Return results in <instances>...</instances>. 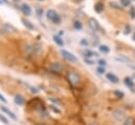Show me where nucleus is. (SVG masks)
<instances>
[{
    "label": "nucleus",
    "mask_w": 135,
    "mask_h": 125,
    "mask_svg": "<svg viewBox=\"0 0 135 125\" xmlns=\"http://www.w3.org/2000/svg\"><path fill=\"white\" fill-rule=\"evenodd\" d=\"M122 125H135V119L133 117H128L123 121Z\"/></svg>",
    "instance_id": "17"
},
{
    "label": "nucleus",
    "mask_w": 135,
    "mask_h": 125,
    "mask_svg": "<svg viewBox=\"0 0 135 125\" xmlns=\"http://www.w3.org/2000/svg\"><path fill=\"white\" fill-rule=\"evenodd\" d=\"M89 26H90V28L92 29V30H94V32H97V30H99V28H100V26H99V23L97 22V20L96 19H94V18H91V19H89Z\"/></svg>",
    "instance_id": "7"
},
{
    "label": "nucleus",
    "mask_w": 135,
    "mask_h": 125,
    "mask_svg": "<svg viewBox=\"0 0 135 125\" xmlns=\"http://www.w3.org/2000/svg\"><path fill=\"white\" fill-rule=\"evenodd\" d=\"M3 3H4V2H3V1H2V0H0V5H2V4H3Z\"/></svg>",
    "instance_id": "37"
},
{
    "label": "nucleus",
    "mask_w": 135,
    "mask_h": 125,
    "mask_svg": "<svg viewBox=\"0 0 135 125\" xmlns=\"http://www.w3.org/2000/svg\"><path fill=\"white\" fill-rule=\"evenodd\" d=\"M0 101H2L3 103H6V99H5V98H4V97H3L1 93H0Z\"/></svg>",
    "instance_id": "32"
},
{
    "label": "nucleus",
    "mask_w": 135,
    "mask_h": 125,
    "mask_svg": "<svg viewBox=\"0 0 135 125\" xmlns=\"http://www.w3.org/2000/svg\"><path fill=\"white\" fill-rule=\"evenodd\" d=\"M98 64H99V66H105L107 65V61L104 59H99L98 60Z\"/></svg>",
    "instance_id": "28"
},
{
    "label": "nucleus",
    "mask_w": 135,
    "mask_h": 125,
    "mask_svg": "<svg viewBox=\"0 0 135 125\" xmlns=\"http://www.w3.org/2000/svg\"><path fill=\"white\" fill-rule=\"evenodd\" d=\"M124 84H126V86H128L129 88H134V81L131 79V78H129V77H126L124 78Z\"/></svg>",
    "instance_id": "15"
},
{
    "label": "nucleus",
    "mask_w": 135,
    "mask_h": 125,
    "mask_svg": "<svg viewBox=\"0 0 135 125\" xmlns=\"http://www.w3.org/2000/svg\"><path fill=\"white\" fill-rule=\"evenodd\" d=\"M130 14H131V18H135V7L133 6V5H131V7H130Z\"/></svg>",
    "instance_id": "25"
},
{
    "label": "nucleus",
    "mask_w": 135,
    "mask_h": 125,
    "mask_svg": "<svg viewBox=\"0 0 135 125\" xmlns=\"http://www.w3.org/2000/svg\"><path fill=\"white\" fill-rule=\"evenodd\" d=\"M127 66H129L130 68H132V69H134V70H135V65H134L132 62H131V63H127Z\"/></svg>",
    "instance_id": "31"
},
{
    "label": "nucleus",
    "mask_w": 135,
    "mask_h": 125,
    "mask_svg": "<svg viewBox=\"0 0 135 125\" xmlns=\"http://www.w3.org/2000/svg\"><path fill=\"white\" fill-rule=\"evenodd\" d=\"M89 125H97V124H96V123H94V122H92V123H90Z\"/></svg>",
    "instance_id": "36"
},
{
    "label": "nucleus",
    "mask_w": 135,
    "mask_h": 125,
    "mask_svg": "<svg viewBox=\"0 0 135 125\" xmlns=\"http://www.w3.org/2000/svg\"><path fill=\"white\" fill-rule=\"evenodd\" d=\"M38 1H43V0H38Z\"/></svg>",
    "instance_id": "42"
},
{
    "label": "nucleus",
    "mask_w": 135,
    "mask_h": 125,
    "mask_svg": "<svg viewBox=\"0 0 135 125\" xmlns=\"http://www.w3.org/2000/svg\"><path fill=\"white\" fill-rule=\"evenodd\" d=\"M21 22H22V24H23L27 29H30V30H34V29H35V25H34L30 20H27V19H25V18H22V19H21Z\"/></svg>",
    "instance_id": "9"
},
{
    "label": "nucleus",
    "mask_w": 135,
    "mask_h": 125,
    "mask_svg": "<svg viewBox=\"0 0 135 125\" xmlns=\"http://www.w3.org/2000/svg\"><path fill=\"white\" fill-rule=\"evenodd\" d=\"M76 2H80V1H82V0H75Z\"/></svg>",
    "instance_id": "38"
},
{
    "label": "nucleus",
    "mask_w": 135,
    "mask_h": 125,
    "mask_svg": "<svg viewBox=\"0 0 135 125\" xmlns=\"http://www.w3.org/2000/svg\"><path fill=\"white\" fill-rule=\"evenodd\" d=\"M133 77H134V78H135V74H134V75H133Z\"/></svg>",
    "instance_id": "39"
},
{
    "label": "nucleus",
    "mask_w": 135,
    "mask_h": 125,
    "mask_svg": "<svg viewBox=\"0 0 135 125\" xmlns=\"http://www.w3.org/2000/svg\"><path fill=\"white\" fill-rule=\"evenodd\" d=\"M14 1H19V0H14Z\"/></svg>",
    "instance_id": "41"
},
{
    "label": "nucleus",
    "mask_w": 135,
    "mask_h": 125,
    "mask_svg": "<svg viewBox=\"0 0 135 125\" xmlns=\"http://www.w3.org/2000/svg\"><path fill=\"white\" fill-rule=\"evenodd\" d=\"M120 4L126 7V6H130L131 5V0H120Z\"/></svg>",
    "instance_id": "21"
},
{
    "label": "nucleus",
    "mask_w": 135,
    "mask_h": 125,
    "mask_svg": "<svg viewBox=\"0 0 135 125\" xmlns=\"http://www.w3.org/2000/svg\"><path fill=\"white\" fill-rule=\"evenodd\" d=\"M84 62H85L86 64H89V65H93V64H95V62L92 61V60H90L89 58H84Z\"/></svg>",
    "instance_id": "29"
},
{
    "label": "nucleus",
    "mask_w": 135,
    "mask_h": 125,
    "mask_svg": "<svg viewBox=\"0 0 135 125\" xmlns=\"http://www.w3.org/2000/svg\"><path fill=\"white\" fill-rule=\"evenodd\" d=\"M62 69H63V65L60 62H54V63L51 64V70L54 71V72H56V74L61 72Z\"/></svg>",
    "instance_id": "6"
},
{
    "label": "nucleus",
    "mask_w": 135,
    "mask_h": 125,
    "mask_svg": "<svg viewBox=\"0 0 135 125\" xmlns=\"http://www.w3.org/2000/svg\"><path fill=\"white\" fill-rule=\"evenodd\" d=\"M73 25H74V28H75V29H77V30L82 29V23H81V21H80V20H75V21H74V23H73Z\"/></svg>",
    "instance_id": "20"
},
{
    "label": "nucleus",
    "mask_w": 135,
    "mask_h": 125,
    "mask_svg": "<svg viewBox=\"0 0 135 125\" xmlns=\"http://www.w3.org/2000/svg\"><path fill=\"white\" fill-rule=\"evenodd\" d=\"M134 58H135V51H134Z\"/></svg>",
    "instance_id": "40"
},
{
    "label": "nucleus",
    "mask_w": 135,
    "mask_h": 125,
    "mask_svg": "<svg viewBox=\"0 0 135 125\" xmlns=\"http://www.w3.org/2000/svg\"><path fill=\"white\" fill-rule=\"evenodd\" d=\"M21 11H22V13H23L24 15H26V16H30V15L32 14V8H31V6H30L28 4H26V3H23V4L21 5Z\"/></svg>",
    "instance_id": "10"
},
{
    "label": "nucleus",
    "mask_w": 135,
    "mask_h": 125,
    "mask_svg": "<svg viewBox=\"0 0 135 125\" xmlns=\"http://www.w3.org/2000/svg\"><path fill=\"white\" fill-rule=\"evenodd\" d=\"M68 79H69L70 83H71L73 86H78V85L80 84V81H81L80 76H79L76 71H71V72H69Z\"/></svg>",
    "instance_id": "2"
},
{
    "label": "nucleus",
    "mask_w": 135,
    "mask_h": 125,
    "mask_svg": "<svg viewBox=\"0 0 135 125\" xmlns=\"http://www.w3.org/2000/svg\"><path fill=\"white\" fill-rule=\"evenodd\" d=\"M132 39H133V41H135V34H133V37H132Z\"/></svg>",
    "instance_id": "35"
},
{
    "label": "nucleus",
    "mask_w": 135,
    "mask_h": 125,
    "mask_svg": "<svg viewBox=\"0 0 135 125\" xmlns=\"http://www.w3.org/2000/svg\"><path fill=\"white\" fill-rule=\"evenodd\" d=\"M98 54L93 50H85L84 51V58H91V57H97Z\"/></svg>",
    "instance_id": "19"
},
{
    "label": "nucleus",
    "mask_w": 135,
    "mask_h": 125,
    "mask_svg": "<svg viewBox=\"0 0 135 125\" xmlns=\"http://www.w3.org/2000/svg\"><path fill=\"white\" fill-rule=\"evenodd\" d=\"M53 40H54V42H55L58 46H60V47H62L63 44H64L62 38H61L60 36H58V35H54V36H53Z\"/></svg>",
    "instance_id": "13"
},
{
    "label": "nucleus",
    "mask_w": 135,
    "mask_h": 125,
    "mask_svg": "<svg viewBox=\"0 0 135 125\" xmlns=\"http://www.w3.org/2000/svg\"><path fill=\"white\" fill-rule=\"evenodd\" d=\"M97 72L98 74H100V75H102V74H104L105 72V69H104V66H99V67H97Z\"/></svg>",
    "instance_id": "24"
},
{
    "label": "nucleus",
    "mask_w": 135,
    "mask_h": 125,
    "mask_svg": "<svg viewBox=\"0 0 135 125\" xmlns=\"http://www.w3.org/2000/svg\"><path fill=\"white\" fill-rule=\"evenodd\" d=\"M14 102H15L17 105H24L25 100H24V98H23L21 95H16L15 98H14Z\"/></svg>",
    "instance_id": "12"
},
{
    "label": "nucleus",
    "mask_w": 135,
    "mask_h": 125,
    "mask_svg": "<svg viewBox=\"0 0 135 125\" xmlns=\"http://www.w3.org/2000/svg\"><path fill=\"white\" fill-rule=\"evenodd\" d=\"M99 51L102 53V54H108L110 53V47L108 45H104V44H101L99 46Z\"/></svg>",
    "instance_id": "18"
},
{
    "label": "nucleus",
    "mask_w": 135,
    "mask_h": 125,
    "mask_svg": "<svg viewBox=\"0 0 135 125\" xmlns=\"http://www.w3.org/2000/svg\"><path fill=\"white\" fill-rule=\"evenodd\" d=\"M2 30L6 34H13V33H16L17 29L9 23H3L2 24Z\"/></svg>",
    "instance_id": "5"
},
{
    "label": "nucleus",
    "mask_w": 135,
    "mask_h": 125,
    "mask_svg": "<svg viewBox=\"0 0 135 125\" xmlns=\"http://www.w3.org/2000/svg\"><path fill=\"white\" fill-rule=\"evenodd\" d=\"M115 60H116V61H119V62H123V63H126V64H127V63H131V62H132L129 58H127L126 56H122V55H121V56H119V57H116V58H115Z\"/></svg>",
    "instance_id": "16"
},
{
    "label": "nucleus",
    "mask_w": 135,
    "mask_h": 125,
    "mask_svg": "<svg viewBox=\"0 0 135 125\" xmlns=\"http://www.w3.org/2000/svg\"><path fill=\"white\" fill-rule=\"evenodd\" d=\"M31 91L32 92H38V89L35 88V87H31Z\"/></svg>",
    "instance_id": "34"
},
{
    "label": "nucleus",
    "mask_w": 135,
    "mask_h": 125,
    "mask_svg": "<svg viewBox=\"0 0 135 125\" xmlns=\"http://www.w3.org/2000/svg\"><path fill=\"white\" fill-rule=\"evenodd\" d=\"M94 9H95V12H97V13H102L103 9H104L103 3H102V2H97V3L94 5Z\"/></svg>",
    "instance_id": "14"
},
{
    "label": "nucleus",
    "mask_w": 135,
    "mask_h": 125,
    "mask_svg": "<svg viewBox=\"0 0 135 125\" xmlns=\"http://www.w3.org/2000/svg\"><path fill=\"white\" fill-rule=\"evenodd\" d=\"M0 121H1L2 123H4L5 125H8V120H7L3 114H1V113H0Z\"/></svg>",
    "instance_id": "23"
},
{
    "label": "nucleus",
    "mask_w": 135,
    "mask_h": 125,
    "mask_svg": "<svg viewBox=\"0 0 135 125\" xmlns=\"http://www.w3.org/2000/svg\"><path fill=\"white\" fill-rule=\"evenodd\" d=\"M45 16H46V18H47L52 23H54V24H60V23H61V17H60L59 14H58L56 11H54V9H49V11L46 12Z\"/></svg>",
    "instance_id": "1"
},
{
    "label": "nucleus",
    "mask_w": 135,
    "mask_h": 125,
    "mask_svg": "<svg viewBox=\"0 0 135 125\" xmlns=\"http://www.w3.org/2000/svg\"><path fill=\"white\" fill-rule=\"evenodd\" d=\"M61 55H62V57H63L66 61H69V62H71V63H76V62H78L77 57H76L74 54H72L71 51H69V50L62 49V50H61Z\"/></svg>",
    "instance_id": "3"
},
{
    "label": "nucleus",
    "mask_w": 135,
    "mask_h": 125,
    "mask_svg": "<svg viewBox=\"0 0 135 125\" xmlns=\"http://www.w3.org/2000/svg\"><path fill=\"white\" fill-rule=\"evenodd\" d=\"M0 108H1V110H2L4 113H6V114H7V116H8L11 119H13L14 121H17V117H16V114H15L13 111H11L8 108H6L5 106H1Z\"/></svg>",
    "instance_id": "8"
},
{
    "label": "nucleus",
    "mask_w": 135,
    "mask_h": 125,
    "mask_svg": "<svg viewBox=\"0 0 135 125\" xmlns=\"http://www.w3.org/2000/svg\"><path fill=\"white\" fill-rule=\"evenodd\" d=\"M113 118L118 122H123L126 120V112L121 109H115L112 113Z\"/></svg>",
    "instance_id": "4"
},
{
    "label": "nucleus",
    "mask_w": 135,
    "mask_h": 125,
    "mask_svg": "<svg viewBox=\"0 0 135 125\" xmlns=\"http://www.w3.org/2000/svg\"><path fill=\"white\" fill-rule=\"evenodd\" d=\"M123 33H124V35H129V34L131 33V26H130V25H126Z\"/></svg>",
    "instance_id": "27"
},
{
    "label": "nucleus",
    "mask_w": 135,
    "mask_h": 125,
    "mask_svg": "<svg viewBox=\"0 0 135 125\" xmlns=\"http://www.w3.org/2000/svg\"><path fill=\"white\" fill-rule=\"evenodd\" d=\"M107 79H108L109 81H111L112 83H118V82H119L118 77H117L116 75L112 74V72H108V74H107Z\"/></svg>",
    "instance_id": "11"
},
{
    "label": "nucleus",
    "mask_w": 135,
    "mask_h": 125,
    "mask_svg": "<svg viewBox=\"0 0 135 125\" xmlns=\"http://www.w3.org/2000/svg\"><path fill=\"white\" fill-rule=\"evenodd\" d=\"M80 45H82V46H84V47H85V46H88V45H89L88 40H86V39H84V38H83V39H81V40H80Z\"/></svg>",
    "instance_id": "26"
},
{
    "label": "nucleus",
    "mask_w": 135,
    "mask_h": 125,
    "mask_svg": "<svg viewBox=\"0 0 135 125\" xmlns=\"http://www.w3.org/2000/svg\"><path fill=\"white\" fill-rule=\"evenodd\" d=\"M42 13H43V12H42V9L37 8V15H38V16H41V15H42Z\"/></svg>",
    "instance_id": "33"
},
{
    "label": "nucleus",
    "mask_w": 135,
    "mask_h": 125,
    "mask_svg": "<svg viewBox=\"0 0 135 125\" xmlns=\"http://www.w3.org/2000/svg\"><path fill=\"white\" fill-rule=\"evenodd\" d=\"M114 95H115L117 98H119V99H122V98L124 97V93H123L122 91H119V90H115V91H114Z\"/></svg>",
    "instance_id": "22"
},
{
    "label": "nucleus",
    "mask_w": 135,
    "mask_h": 125,
    "mask_svg": "<svg viewBox=\"0 0 135 125\" xmlns=\"http://www.w3.org/2000/svg\"><path fill=\"white\" fill-rule=\"evenodd\" d=\"M51 108H52V110H53V111H55V112H57V113H59V112H60V110H59V109H57L54 105H52V106H51Z\"/></svg>",
    "instance_id": "30"
}]
</instances>
